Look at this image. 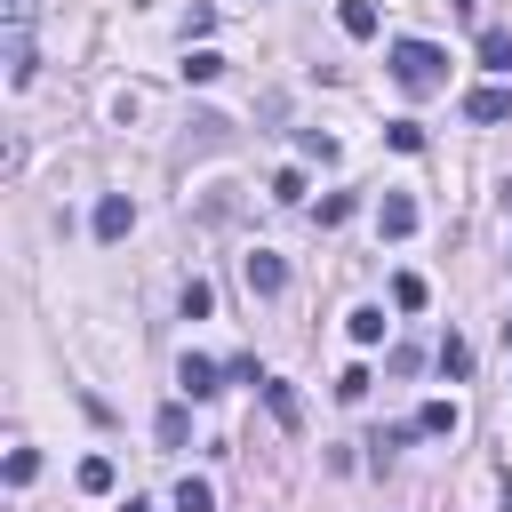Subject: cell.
Instances as JSON below:
<instances>
[{
	"label": "cell",
	"instance_id": "obj_1",
	"mask_svg": "<svg viewBox=\"0 0 512 512\" xmlns=\"http://www.w3.org/2000/svg\"><path fill=\"white\" fill-rule=\"evenodd\" d=\"M392 80L408 88V96H432V88H448V48H432V40H392Z\"/></svg>",
	"mask_w": 512,
	"mask_h": 512
},
{
	"label": "cell",
	"instance_id": "obj_2",
	"mask_svg": "<svg viewBox=\"0 0 512 512\" xmlns=\"http://www.w3.org/2000/svg\"><path fill=\"white\" fill-rule=\"evenodd\" d=\"M0 24H8V88H24L40 72L32 56V24H40V0H0Z\"/></svg>",
	"mask_w": 512,
	"mask_h": 512
},
{
	"label": "cell",
	"instance_id": "obj_3",
	"mask_svg": "<svg viewBox=\"0 0 512 512\" xmlns=\"http://www.w3.org/2000/svg\"><path fill=\"white\" fill-rule=\"evenodd\" d=\"M464 120H480V128H496V120H512V88H504V80H480V88L464 96Z\"/></svg>",
	"mask_w": 512,
	"mask_h": 512
},
{
	"label": "cell",
	"instance_id": "obj_4",
	"mask_svg": "<svg viewBox=\"0 0 512 512\" xmlns=\"http://www.w3.org/2000/svg\"><path fill=\"white\" fill-rule=\"evenodd\" d=\"M240 280H248V296H280V288H288V264H280L272 248H256V256L240 264Z\"/></svg>",
	"mask_w": 512,
	"mask_h": 512
},
{
	"label": "cell",
	"instance_id": "obj_5",
	"mask_svg": "<svg viewBox=\"0 0 512 512\" xmlns=\"http://www.w3.org/2000/svg\"><path fill=\"white\" fill-rule=\"evenodd\" d=\"M176 384H184V400H216V392H224V368H216V360H200V352H184Z\"/></svg>",
	"mask_w": 512,
	"mask_h": 512
},
{
	"label": "cell",
	"instance_id": "obj_6",
	"mask_svg": "<svg viewBox=\"0 0 512 512\" xmlns=\"http://www.w3.org/2000/svg\"><path fill=\"white\" fill-rule=\"evenodd\" d=\"M128 224H136L128 192H104V200H96V240H128Z\"/></svg>",
	"mask_w": 512,
	"mask_h": 512
},
{
	"label": "cell",
	"instance_id": "obj_7",
	"mask_svg": "<svg viewBox=\"0 0 512 512\" xmlns=\"http://www.w3.org/2000/svg\"><path fill=\"white\" fill-rule=\"evenodd\" d=\"M376 224H384V240H408V232H416V200H408V192H384Z\"/></svg>",
	"mask_w": 512,
	"mask_h": 512
},
{
	"label": "cell",
	"instance_id": "obj_8",
	"mask_svg": "<svg viewBox=\"0 0 512 512\" xmlns=\"http://www.w3.org/2000/svg\"><path fill=\"white\" fill-rule=\"evenodd\" d=\"M264 408H272V416H280L288 432L304 424V400H296V384H280V376H264Z\"/></svg>",
	"mask_w": 512,
	"mask_h": 512
},
{
	"label": "cell",
	"instance_id": "obj_9",
	"mask_svg": "<svg viewBox=\"0 0 512 512\" xmlns=\"http://www.w3.org/2000/svg\"><path fill=\"white\" fill-rule=\"evenodd\" d=\"M336 24H344L352 40H376V0H344V8H336Z\"/></svg>",
	"mask_w": 512,
	"mask_h": 512
},
{
	"label": "cell",
	"instance_id": "obj_10",
	"mask_svg": "<svg viewBox=\"0 0 512 512\" xmlns=\"http://www.w3.org/2000/svg\"><path fill=\"white\" fill-rule=\"evenodd\" d=\"M152 432H160V448H184V432H192V416H184V400H168V408L152 416Z\"/></svg>",
	"mask_w": 512,
	"mask_h": 512
},
{
	"label": "cell",
	"instance_id": "obj_11",
	"mask_svg": "<svg viewBox=\"0 0 512 512\" xmlns=\"http://www.w3.org/2000/svg\"><path fill=\"white\" fill-rule=\"evenodd\" d=\"M176 512H216V488H208L200 472H184V480H176Z\"/></svg>",
	"mask_w": 512,
	"mask_h": 512
},
{
	"label": "cell",
	"instance_id": "obj_12",
	"mask_svg": "<svg viewBox=\"0 0 512 512\" xmlns=\"http://www.w3.org/2000/svg\"><path fill=\"white\" fill-rule=\"evenodd\" d=\"M72 480H80L88 496H104V488H112L120 472H112V456H80V472H72Z\"/></svg>",
	"mask_w": 512,
	"mask_h": 512
},
{
	"label": "cell",
	"instance_id": "obj_13",
	"mask_svg": "<svg viewBox=\"0 0 512 512\" xmlns=\"http://www.w3.org/2000/svg\"><path fill=\"white\" fill-rule=\"evenodd\" d=\"M480 64H488V72H512V32L488 24V32H480Z\"/></svg>",
	"mask_w": 512,
	"mask_h": 512
},
{
	"label": "cell",
	"instance_id": "obj_14",
	"mask_svg": "<svg viewBox=\"0 0 512 512\" xmlns=\"http://www.w3.org/2000/svg\"><path fill=\"white\" fill-rule=\"evenodd\" d=\"M392 304H400V312H424V304H432V288H424L416 272H400V280H392Z\"/></svg>",
	"mask_w": 512,
	"mask_h": 512
},
{
	"label": "cell",
	"instance_id": "obj_15",
	"mask_svg": "<svg viewBox=\"0 0 512 512\" xmlns=\"http://www.w3.org/2000/svg\"><path fill=\"white\" fill-rule=\"evenodd\" d=\"M344 328H352V344H384V312H376V304H360Z\"/></svg>",
	"mask_w": 512,
	"mask_h": 512
},
{
	"label": "cell",
	"instance_id": "obj_16",
	"mask_svg": "<svg viewBox=\"0 0 512 512\" xmlns=\"http://www.w3.org/2000/svg\"><path fill=\"white\" fill-rule=\"evenodd\" d=\"M432 360H440L448 376H472V344H464V336H440V352H432Z\"/></svg>",
	"mask_w": 512,
	"mask_h": 512
},
{
	"label": "cell",
	"instance_id": "obj_17",
	"mask_svg": "<svg viewBox=\"0 0 512 512\" xmlns=\"http://www.w3.org/2000/svg\"><path fill=\"white\" fill-rule=\"evenodd\" d=\"M216 72H224L216 48H184V80H216Z\"/></svg>",
	"mask_w": 512,
	"mask_h": 512
},
{
	"label": "cell",
	"instance_id": "obj_18",
	"mask_svg": "<svg viewBox=\"0 0 512 512\" xmlns=\"http://www.w3.org/2000/svg\"><path fill=\"white\" fill-rule=\"evenodd\" d=\"M216 312V288L208 280H184V320H208Z\"/></svg>",
	"mask_w": 512,
	"mask_h": 512
},
{
	"label": "cell",
	"instance_id": "obj_19",
	"mask_svg": "<svg viewBox=\"0 0 512 512\" xmlns=\"http://www.w3.org/2000/svg\"><path fill=\"white\" fill-rule=\"evenodd\" d=\"M416 432H456V408H448V400H424V408H416Z\"/></svg>",
	"mask_w": 512,
	"mask_h": 512
},
{
	"label": "cell",
	"instance_id": "obj_20",
	"mask_svg": "<svg viewBox=\"0 0 512 512\" xmlns=\"http://www.w3.org/2000/svg\"><path fill=\"white\" fill-rule=\"evenodd\" d=\"M384 144H392V152H424V128H416V120H392Z\"/></svg>",
	"mask_w": 512,
	"mask_h": 512
},
{
	"label": "cell",
	"instance_id": "obj_21",
	"mask_svg": "<svg viewBox=\"0 0 512 512\" xmlns=\"http://www.w3.org/2000/svg\"><path fill=\"white\" fill-rule=\"evenodd\" d=\"M32 480H40V456L16 448V456H8V488H32Z\"/></svg>",
	"mask_w": 512,
	"mask_h": 512
},
{
	"label": "cell",
	"instance_id": "obj_22",
	"mask_svg": "<svg viewBox=\"0 0 512 512\" xmlns=\"http://www.w3.org/2000/svg\"><path fill=\"white\" fill-rule=\"evenodd\" d=\"M296 152H304V160H336V136H320V128H304V136H296Z\"/></svg>",
	"mask_w": 512,
	"mask_h": 512
},
{
	"label": "cell",
	"instance_id": "obj_23",
	"mask_svg": "<svg viewBox=\"0 0 512 512\" xmlns=\"http://www.w3.org/2000/svg\"><path fill=\"white\" fill-rule=\"evenodd\" d=\"M272 200H288V208H296V200H304V176H296V168H280V176H272Z\"/></svg>",
	"mask_w": 512,
	"mask_h": 512
},
{
	"label": "cell",
	"instance_id": "obj_24",
	"mask_svg": "<svg viewBox=\"0 0 512 512\" xmlns=\"http://www.w3.org/2000/svg\"><path fill=\"white\" fill-rule=\"evenodd\" d=\"M120 512H152V504H144V496H128V504H120Z\"/></svg>",
	"mask_w": 512,
	"mask_h": 512
},
{
	"label": "cell",
	"instance_id": "obj_25",
	"mask_svg": "<svg viewBox=\"0 0 512 512\" xmlns=\"http://www.w3.org/2000/svg\"><path fill=\"white\" fill-rule=\"evenodd\" d=\"M504 344H512V320H504Z\"/></svg>",
	"mask_w": 512,
	"mask_h": 512
},
{
	"label": "cell",
	"instance_id": "obj_26",
	"mask_svg": "<svg viewBox=\"0 0 512 512\" xmlns=\"http://www.w3.org/2000/svg\"><path fill=\"white\" fill-rule=\"evenodd\" d=\"M504 512H512V488H504Z\"/></svg>",
	"mask_w": 512,
	"mask_h": 512
}]
</instances>
